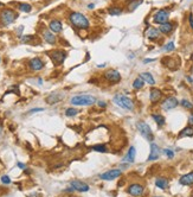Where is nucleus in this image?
Returning <instances> with one entry per match:
<instances>
[{"mask_svg":"<svg viewBox=\"0 0 193 197\" xmlns=\"http://www.w3.org/2000/svg\"><path fill=\"white\" fill-rule=\"evenodd\" d=\"M69 20H70L71 25L75 26L76 29H80V30H87V29H89V26H90V23H89L87 17L80 12L70 13Z\"/></svg>","mask_w":193,"mask_h":197,"instance_id":"f257e3e1","label":"nucleus"},{"mask_svg":"<svg viewBox=\"0 0 193 197\" xmlns=\"http://www.w3.org/2000/svg\"><path fill=\"white\" fill-rule=\"evenodd\" d=\"M113 102H114L117 107H120V108H122V109H126V110L133 112L134 108H135V105H134L133 100H131L129 96L123 95V94H116V95H114Z\"/></svg>","mask_w":193,"mask_h":197,"instance_id":"f03ea898","label":"nucleus"},{"mask_svg":"<svg viewBox=\"0 0 193 197\" xmlns=\"http://www.w3.org/2000/svg\"><path fill=\"white\" fill-rule=\"evenodd\" d=\"M96 97L89 94H80L70 99V103L74 106H93L94 103H96Z\"/></svg>","mask_w":193,"mask_h":197,"instance_id":"7ed1b4c3","label":"nucleus"},{"mask_svg":"<svg viewBox=\"0 0 193 197\" xmlns=\"http://www.w3.org/2000/svg\"><path fill=\"white\" fill-rule=\"evenodd\" d=\"M17 18H18V13L11 10V8H4L0 12V23H1V25L4 26L11 25L12 23L16 21Z\"/></svg>","mask_w":193,"mask_h":197,"instance_id":"20e7f679","label":"nucleus"},{"mask_svg":"<svg viewBox=\"0 0 193 197\" xmlns=\"http://www.w3.org/2000/svg\"><path fill=\"white\" fill-rule=\"evenodd\" d=\"M136 127H137V131L140 132V134L142 135L145 139L150 141V143L153 141L154 135H153V132H152L149 125H148L147 122H145V121H139L136 124Z\"/></svg>","mask_w":193,"mask_h":197,"instance_id":"39448f33","label":"nucleus"},{"mask_svg":"<svg viewBox=\"0 0 193 197\" xmlns=\"http://www.w3.org/2000/svg\"><path fill=\"white\" fill-rule=\"evenodd\" d=\"M103 77H104V80H106L107 82L109 83V84H116L121 81V74L118 73L117 70L115 69H110V70H107L106 73L103 74Z\"/></svg>","mask_w":193,"mask_h":197,"instance_id":"423d86ee","label":"nucleus"},{"mask_svg":"<svg viewBox=\"0 0 193 197\" xmlns=\"http://www.w3.org/2000/svg\"><path fill=\"white\" fill-rule=\"evenodd\" d=\"M168 18H169V11L162 8V10H159L154 13L153 16V23L154 24H158V25H161L163 23L168 21Z\"/></svg>","mask_w":193,"mask_h":197,"instance_id":"0eeeda50","label":"nucleus"},{"mask_svg":"<svg viewBox=\"0 0 193 197\" xmlns=\"http://www.w3.org/2000/svg\"><path fill=\"white\" fill-rule=\"evenodd\" d=\"M128 195L131 197H141L145 194V186L140 183H131L127 189Z\"/></svg>","mask_w":193,"mask_h":197,"instance_id":"6e6552de","label":"nucleus"},{"mask_svg":"<svg viewBox=\"0 0 193 197\" xmlns=\"http://www.w3.org/2000/svg\"><path fill=\"white\" fill-rule=\"evenodd\" d=\"M180 102L178 101V99L175 97V96H167V97H165L161 102V108L163 110H172V109H174L178 107V105H179Z\"/></svg>","mask_w":193,"mask_h":197,"instance_id":"1a4fd4ad","label":"nucleus"},{"mask_svg":"<svg viewBox=\"0 0 193 197\" xmlns=\"http://www.w3.org/2000/svg\"><path fill=\"white\" fill-rule=\"evenodd\" d=\"M121 175H122V170H120V169H113V170H108V171L101 173L100 178L102 181H114L116 178L121 177Z\"/></svg>","mask_w":193,"mask_h":197,"instance_id":"9d476101","label":"nucleus"},{"mask_svg":"<svg viewBox=\"0 0 193 197\" xmlns=\"http://www.w3.org/2000/svg\"><path fill=\"white\" fill-rule=\"evenodd\" d=\"M49 55H50L52 62L56 64V65L63 64V62H64L65 58H67V52L63 50H55V51H52V52H50Z\"/></svg>","mask_w":193,"mask_h":197,"instance_id":"9b49d317","label":"nucleus"},{"mask_svg":"<svg viewBox=\"0 0 193 197\" xmlns=\"http://www.w3.org/2000/svg\"><path fill=\"white\" fill-rule=\"evenodd\" d=\"M70 186H71L74 190L78 191V192H87V191H89V189H90L87 183H84V182H82V181H78V179L71 181V182H70Z\"/></svg>","mask_w":193,"mask_h":197,"instance_id":"f8f14e48","label":"nucleus"},{"mask_svg":"<svg viewBox=\"0 0 193 197\" xmlns=\"http://www.w3.org/2000/svg\"><path fill=\"white\" fill-rule=\"evenodd\" d=\"M162 99V91L159 88H152L149 91V101L155 105L158 102H160Z\"/></svg>","mask_w":193,"mask_h":197,"instance_id":"ddd939ff","label":"nucleus"},{"mask_svg":"<svg viewBox=\"0 0 193 197\" xmlns=\"http://www.w3.org/2000/svg\"><path fill=\"white\" fill-rule=\"evenodd\" d=\"M161 36V32L159 29L156 27H153V26H149L147 30H146V37L149 39V40H156V39L160 38Z\"/></svg>","mask_w":193,"mask_h":197,"instance_id":"4468645a","label":"nucleus"},{"mask_svg":"<svg viewBox=\"0 0 193 197\" xmlns=\"http://www.w3.org/2000/svg\"><path fill=\"white\" fill-rule=\"evenodd\" d=\"M160 147L156 145L155 143H150V153L149 157H148V162H153V160H156V159L160 157Z\"/></svg>","mask_w":193,"mask_h":197,"instance_id":"2eb2a0df","label":"nucleus"},{"mask_svg":"<svg viewBox=\"0 0 193 197\" xmlns=\"http://www.w3.org/2000/svg\"><path fill=\"white\" fill-rule=\"evenodd\" d=\"M44 67V63L43 61L40 59V58H32L31 61L29 62V68L31 71H39V70H42Z\"/></svg>","mask_w":193,"mask_h":197,"instance_id":"dca6fc26","label":"nucleus"},{"mask_svg":"<svg viewBox=\"0 0 193 197\" xmlns=\"http://www.w3.org/2000/svg\"><path fill=\"white\" fill-rule=\"evenodd\" d=\"M179 184L185 185V186H191V185H193V171L182 175V176L179 178Z\"/></svg>","mask_w":193,"mask_h":197,"instance_id":"f3484780","label":"nucleus"},{"mask_svg":"<svg viewBox=\"0 0 193 197\" xmlns=\"http://www.w3.org/2000/svg\"><path fill=\"white\" fill-rule=\"evenodd\" d=\"M159 30L161 32V35H165V36H168V35H171L173 30H174V25H173V23H171V21H166V23H163L161 25L159 26Z\"/></svg>","mask_w":193,"mask_h":197,"instance_id":"a211bd4d","label":"nucleus"},{"mask_svg":"<svg viewBox=\"0 0 193 197\" xmlns=\"http://www.w3.org/2000/svg\"><path fill=\"white\" fill-rule=\"evenodd\" d=\"M43 38L44 40L46 42V43H49V44H55L56 43V36H55V33L51 31L50 29L48 30V29H44L43 30Z\"/></svg>","mask_w":193,"mask_h":197,"instance_id":"6ab92c4d","label":"nucleus"},{"mask_svg":"<svg viewBox=\"0 0 193 197\" xmlns=\"http://www.w3.org/2000/svg\"><path fill=\"white\" fill-rule=\"evenodd\" d=\"M49 29H50L53 33H61L63 30V25H62V23H61V20H57V19L51 20L50 23H49Z\"/></svg>","mask_w":193,"mask_h":197,"instance_id":"aec40b11","label":"nucleus"},{"mask_svg":"<svg viewBox=\"0 0 193 197\" xmlns=\"http://www.w3.org/2000/svg\"><path fill=\"white\" fill-rule=\"evenodd\" d=\"M135 156H136V150H135V147L134 146H131L129 147V150H128V152L126 154L123 159H122V162H126V163H133L134 160H135Z\"/></svg>","mask_w":193,"mask_h":197,"instance_id":"412c9836","label":"nucleus"},{"mask_svg":"<svg viewBox=\"0 0 193 197\" xmlns=\"http://www.w3.org/2000/svg\"><path fill=\"white\" fill-rule=\"evenodd\" d=\"M62 100H63V94H61V93H52V94H50V95L46 97V102L49 105H55V103L62 101Z\"/></svg>","mask_w":193,"mask_h":197,"instance_id":"4be33fe9","label":"nucleus"},{"mask_svg":"<svg viewBox=\"0 0 193 197\" xmlns=\"http://www.w3.org/2000/svg\"><path fill=\"white\" fill-rule=\"evenodd\" d=\"M155 185H156V188H159V189H161V190H166L168 188V185H169V182H168L167 178L158 177L155 179Z\"/></svg>","mask_w":193,"mask_h":197,"instance_id":"5701e85b","label":"nucleus"},{"mask_svg":"<svg viewBox=\"0 0 193 197\" xmlns=\"http://www.w3.org/2000/svg\"><path fill=\"white\" fill-rule=\"evenodd\" d=\"M142 1L143 0H129V1L127 2V10H128V12L135 11L137 7L142 4Z\"/></svg>","mask_w":193,"mask_h":197,"instance_id":"b1692460","label":"nucleus"},{"mask_svg":"<svg viewBox=\"0 0 193 197\" xmlns=\"http://www.w3.org/2000/svg\"><path fill=\"white\" fill-rule=\"evenodd\" d=\"M186 137L188 138L193 137V126H187L184 129H181L178 134V138H186Z\"/></svg>","mask_w":193,"mask_h":197,"instance_id":"393cba45","label":"nucleus"},{"mask_svg":"<svg viewBox=\"0 0 193 197\" xmlns=\"http://www.w3.org/2000/svg\"><path fill=\"white\" fill-rule=\"evenodd\" d=\"M140 77L145 81V83H148L149 86L155 84V80H154V77L150 73H142V74H140Z\"/></svg>","mask_w":193,"mask_h":197,"instance_id":"a878e982","label":"nucleus"},{"mask_svg":"<svg viewBox=\"0 0 193 197\" xmlns=\"http://www.w3.org/2000/svg\"><path fill=\"white\" fill-rule=\"evenodd\" d=\"M152 118H153V120L156 122V125L159 126V127H162L165 124H166V120H165V116L161 114H158V113H154V114H152Z\"/></svg>","mask_w":193,"mask_h":197,"instance_id":"bb28decb","label":"nucleus"},{"mask_svg":"<svg viewBox=\"0 0 193 197\" xmlns=\"http://www.w3.org/2000/svg\"><path fill=\"white\" fill-rule=\"evenodd\" d=\"M143 86H145V81H143L141 77L139 76L136 77L135 80H134V82H133V88L135 89V90H139V89H142Z\"/></svg>","mask_w":193,"mask_h":197,"instance_id":"cd10ccee","label":"nucleus"},{"mask_svg":"<svg viewBox=\"0 0 193 197\" xmlns=\"http://www.w3.org/2000/svg\"><path fill=\"white\" fill-rule=\"evenodd\" d=\"M108 13L110 16H120L122 13V8L121 7H109L108 8Z\"/></svg>","mask_w":193,"mask_h":197,"instance_id":"c85d7f7f","label":"nucleus"},{"mask_svg":"<svg viewBox=\"0 0 193 197\" xmlns=\"http://www.w3.org/2000/svg\"><path fill=\"white\" fill-rule=\"evenodd\" d=\"M19 10L21 11V12H25V13H29L31 12L32 10V6L30 4H26V2H23V4H19Z\"/></svg>","mask_w":193,"mask_h":197,"instance_id":"c756f323","label":"nucleus"},{"mask_svg":"<svg viewBox=\"0 0 193 197\" xmlns=\"http://www.w3.org/2000/svg\"><path fill=\"white\" fill-rule=\"evenodd\" d=\"M78 114V110L76 108H67L65 109V115L68 116V118H74L76 115Z\"/></svg>","mask_w":193,"mask_h":197,"instance_id":"7c9ffc66","label":"nucleus"},{"mask_svg":"<svg viewBox=\"0 0 193 197\" xmlns=\"http://www.w3.org/2000/svg\"><path fill=\"white\" fill-rule=\"evenodd\" d=\"M180 105L182 108L185 109H192L193 108V103L192 102H190L188 100H186V99H182L180 101Z\"/></svg>","mask_w":193,"mask_h":197,"instance_id":"2f4dec72","label":"nucleus"},{"mask_svg":"<svg viewBox=\"0 0 193 197\" xmlns=\"http://www.w3.org/2000/svg\"><path fill=\"white\" fill-rule=\"evenodd\" d=\"M93 150L96 151V152H102V153L108 152V148L106 147V145H94Z\"/></svg>","mask_w":193,"mask_h":197,"instance_id":"473e14b6","label":"nucleus"},{"mask_svg":"<svg viewBox=\"0 0 193 197\" xmlns=\"http://www.w3.org/2000/svg\"><path fill=\"white\" fill-rule=\"evenodd\" d=\"M175 48V45L173 42H168L167 44L163 46V51H173Z\"/></svg>","mask_w":193,"mask_h":197,"instance_id":"72a5a7b5","label":"nucleus"},{"mask_svg":"<svg viewBox=\"0 0 193 197\" xmlns=\"http://www.w3.org/2000/svg\"><path fill=\"white\" fill-rule=\"evenodd\" d=\"M32 39H33V36H21L20 37V40H21V43H30Z\"/></svg>","mask_w":193,"mask_h":197,"instance_id":"f704fd0d","label":"nucleus"},{"mask_svg":"<svg viewBox=\"0 0 193 197\" xmlns=\"http://www.w3.org/2000/svg\"><path fill=\"white\" fill-rule=\"evenodd\" d=\"M162 152L165 153V154L167 156L168 158H171V159H172V158H173V157H174V152H173L172 150H169V148H165V150H163Z\"/></svg>","mask_w":193,"mask_h":197,"instance_id":"c9c22d12","label":"nucleus"},{"mask_svg":"<svg viewBox=\"0 0 193 197\" xmlns=\"http://www.w3.org/2000/svg\"><path fill=\"white\" fill-rule=\"evenodd\" d=\"M1 182H2L4 184H10V183H11V179H10L8 176H2V177H1Z\"/></svg>","mask_w":193,"mask_h":197,"instance_id":"e433bc0d","label":"nucleus"},{"mask_svg":"<svg viewBox=\"0 0 193 197\" xmlns=\"http://www.w3.org/2000/svg\"><path fill=\"white\" fill-rule=\"evenodd\" d=\"M37 112H44V108H39V107H38V108H32L29 110L30 114H32V113H37Z\"/></svg>","mask_w":193,"mask_h":197,"instance_id":"4c0bfd02","label":"nucleus"},{"mask_svg":"<svg viewBox=\"0 0 193 197\" xmlns=\"http://www.w3.org/2000/svg\"><path fill=\"white\" fill-rule=\"evenodd\" d=\"M188 21H190V26H191V29L193 30V14L192 13H190V16H188Z\"/></svg>","mask_w":193,"mask_h":197,"instance_id":"58836bf2","label":"nucleus"},{"mask_svg":"<svg viewBox=\"0 0 193 197\" xmlns=\"http://www.w3.org/2000/svg\"><path fill=\"white\" fill-rule=\"evenodd\" d=\"M24 31V26H19L18 29H17V35H18L19 37H21V33Z\"/></svg>","mask_w":193,"mask_h":197,"instance_id":"ea45409f","label":"nucleus"},{"mask_svg":"<svg viewBox=\"0 0 193 197\" xmlns=\"http://www.w3.org/2000/svg\"><path fill=\"white\" fill-rule=\"evenodd\" d=\"M188 125H190V126H193V112L188 115Z\"/></svg>","mask_w":193,"mask_h":197,"instance_id":"a19ab883","label":"nucleus"},{"mask_svg":"<svg viewBox=\"0 0 193 197\" xmlns=\"http://www.w3.org/2000/svg\"><path fill=\"white\" fill-rule=\"evenodd\" d=\"M155 61V58H145L143 59V63L147 64V63H150V62H154Z\"/></svg>","mask_w":193,"mask_h":197,"instance_id":"79ce46f5","label":"nucleus"},{"mask_svg":"<svg viewBox=\"0 0 193 197\" xmlns=\"http://www.w3.org/2000/svg\"><path fill=\"white\" fill-rule=\"evenodd\" d=\"M17 165H18L19 169H21V170H26V165H25V164H23V163H20V162H19V163H17Z\"/></svg>","mask_w":193,"mask_h":197,"instance_id":"37998d69","label":"nucleus"},{"mask_svg":"<svg viewBox=\"0 0 193 197\" xmlns=\"http://www.w3.org/2000/svg\"><path fill=\"white\" fill-rule=\"evenodd\" d=\"M97 103H99V106H100L101 108H106L107 107V103L104 101H99Z\"/></svg>","mask_w":193,"mask_h":197,"instance_id":"c03bdc74","label":"nucleus"},{"mask_svg":"<svg viewBox=\"0 0 193 197\" xmlns=\"http://www.w3.org/2000/svg\"><path fill=\"white\" fill-rule=\"evenodd\" d=\"M94 7H95V5H94V4H89V5H88V8H89V10H93Z\"/></svg>","mask_w":193,"mask_h":197,"instance_id":"a18cd8bd","label":"nucleus"},{"mask_svg":"<svg viewBox=\"0 0 193 197\" xmlns=\"http://www.w3.org/2000/svg\"><path fill=\"white\" fill-rule=\"evenodd\" d=\"M186 78H187V81H188V82H190V83H192V82H193L192 77H186Z\"/></svg>","mask_w":193,"mask_h":197,"instance_id":"49530a36","label":"nucleus"},{"mask_svg":"<svg viewBox=\"0 0 193 197\" xmlns=\"http://www.w3.org/2000/svg\"><path fill=\"white\" fill-rule=\"evenodd\" d=\"M29 197H39V195H38L37 192H36V194H33V195H30Z\"/></svg>","mask_w":193,"mask_h":197,"instance_id":"de8ad7c7","label":"nucleus"},{"mask_svg":"<svg viewBox=\"0 0 193 197\" xmlns=\"http://www.w3.org/2000/svg\"><path fill=\"white\" fill-rule=\"evenodd\" d=\"M1 132H2V125L0 124V133H1Z\"/></svg>","mask_w":193,"mask_h":197,"instance_id":"09e8293b","label":"nucleus"},{"mask_svg":"<svg viewBox=\"0 0 193 197\" xmlns=\"http://www.w3.org/2000/svg\"><path fill=\"white\" fill-rule=\"evenodd\" d=\"M191 61H193V54L191 55Z\"/></svg>","mask_w":193,"mask_h":197,"instance_id":"8fccbe9b","label":"nucleus"},{"mask_svg":"<svg viewBox=\"0 0 193 197\" xmlns=\"http://www.w3.org/2000/svg\"><path fill=\"white\" fill-rule=\"evenodd\" d=\"M1 6H4V4H1V2H0V7Z\"/></svg>","mask_w":193,"mask_h":197,"instance_id":"3c124183","label":"nucleus"},{"mask_svg":"<svg viewBox=\"0 0 193 197\" xmlns=\"http://www.w3.org/2000/svg\"><path fill=\"white\" fill-rule=\"evenodd\" d=\"M154 197H161V196H154Z\"/></svg>","mask_w":193,"mask_h":197,"instance_id":"603ef678","label":"nucleus"},{"mask_svg":"<svg viewBox=\"0 0 193 197\" xmlns=\"http://www.w3.org/2000/svg\"><path fill=\"white\" fill-rule=\"evenodd\" d=\"M0 63H1V58H0Z\"/></svg>","mask_w":193,"mask_h":197,"instance_id":"864d4df0","label":"nucleus"},{"mask_svg":"<svg viewBox=\"0 0 193 197\" xmlns=\"http://www.w3.org/2000/svg\"><path fill=\"white\" fill-rule=\"evenodd\" d=\"M192 197H193V196H192Z\"/></svg>","mask_w":193,"mask_h":197,"instance_id":"5fc2aeb1","label":"nucleus"}]
</instances>
